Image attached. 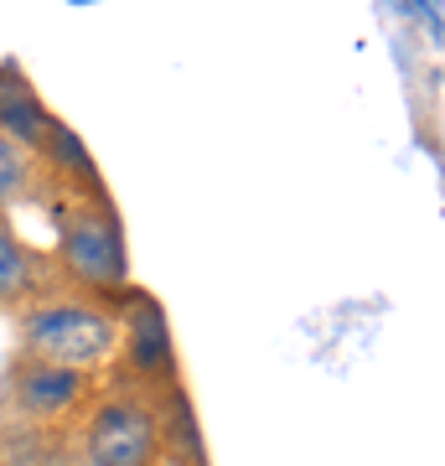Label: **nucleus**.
Here are the masks:
<instances>
[{
	"label": "nucleus",
	"mask_w": 445,
	"mask_h": 466,
	"mask_svg": "<svg viewBox=\"0 0 445 466\" xmlns=\"http://www.w3.org/2000/svg\"><path fill=\"white\" fill-rule=\"evenodd\" d=\"M26 348L52 368L94 363L115 348V321L88 306H42L26 317Z\"/></svg>",
	"instance_id": "f257e3e1"
},
{
	"label": "nucleus",
	"mask_w": 445,
	"mask_h": 466,
	"mask_svg": "<svg viewBox=\"0 0 445 466\" xmlns=\"http://www.w3.org/2000/svg\"><path fill=\"white\" fill-rule=\"evenodd\" d=\"M63 259L67 269L88 285H115L125 275V244H119V228L104 213H83L67 223L63 233Z\"/></svg>",
	"instance_id": "f03ea898"
},
{
	"label": "nucleus",
	"mask_w": 445,
	"mask_h": 466,
	"mask_svg": "<svg viewBox=\"0 0 445 466\" xmlns=\"http://www.w3.org/2000/svg\"><path fill=\"white\" fill-rule=\"evenodd\" d=\"M94 466H146L156 451V420L140 404H109L88 431Z\"/></svg>",
	"instance_id": "7ed1b4c3"
},
{
	"label": "nucleus",
	"mask_w": 445,
	"mask_h": 466,
	"mask_svg": "<svg viewBox=\"0 0 445 466\" xmlns=\"http://www.w3.org/2000/svg\"><path fill=\"white\" fill-rule=\"evenodd\" d=\"M0 135L11 140V146H47L52 135V119L47 109L36 104V94L26 88L16 67H0Z\"/></svg>",
	"instance_id": "20e7f679"
},
{
	"label": "nucleus",
	"mask_w": 445,
	"mask_h": 466,
	"mask_svg": "<svg viewBox=\"0 0 445 466\" xmlns=\"http://www.w3.org/2000/svg\"><path fill=\"white\" fill-rule=\"evenodd\" d=\"M21 404L26 410H36V415H52V410H63V404H73V394H78V373L73 368H52V363H26L21 368Z\"/></svg>",
	"instance_id": "39448f33"
},
{
	"label": "nucleus",
	"mask_w": 445,
	"mask_h": 466,
	"mask_svg": "<svg viewBox=\"0 0 445 466\" xmlns=\"http://www.w3.org/2000/svg\"><path fill=\"white\" fill-rule=\"evenodd\" d=\"M135 311H140V321H135V363H140V368H161L166 358H171L161 311H156L150 300H135Z\"/></svg>",
	"instance_id": "423d86ee"
},
{
	"label": "nucleus",
	"mask_w": 445,
	"mask_h": 466,
	"mask_svg": "<svg viewBox=\"0 0 445 466\" xmlns=\"http://www.w3.org/2000/svg\"><path fill=\"white\" fill-rule=\"evenodd\" d=\"M47 150H52V161H63V167L73 171V177H83V182H94V161L83 156V146H78V135H73V130H63V125H52Z\"/></svg>",
	"instance_id": "0eeeda50"
},
{
	"label": "nucleus",
	"mask_w": 445,
	"mask_h": 466,
	"mask_svg": "<svg viewBox=\"0 0 445 466\" xmlns=\"http://www.w3.org/2000/svg\"><path fill=\"white\" fill-rule=\"evenodd\" d=\"M32 265H26V249H21L11 233L0 228V296H16L21 285H26Z\"/></svg>",
	"instance_id": "6e6552de"
},
{
	"label": "nucleus",
	"mask_w": 445,
	"mask_h": 466,
	"mask_svg": "<svg viewBox=\"0 0 445 466\" xmlns=\"http://www.w3.org/2000/svg\"><path fill=\"white\" fill-rule=\"evenodd\" d=\"M21 187H26V156H21L5 135H0V202L16 198Z\"/></svg>",
	"instance_id": "1a4fd4ad"
}]
</instances>
